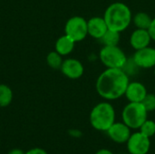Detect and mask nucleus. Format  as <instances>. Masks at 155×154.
Here are the masks:
<instances>
[{
    "mask_svg": "<svg viewBox=\"0 0 155 154\" xmlns=\"http://www.w3.org/2000/svg\"><path fill=\"white\" fill-rule=\"evenodd\" d=\"M123 122L132 130H138L148 119V112L142 103H130L122 112Z\"/></svg>",
    "mask_w": 155,
    "mask_h": 154,
    "instance_id": "20e7f679",
    "label": "nucleus"
},
{
    "mask_svg": "<svg viewBox=\"0 0 155 154\" xmlns=\"http://www.w3.org/2000/svg\"><path fill=\"white\" fill-rule=\"evenodd\" d=\"M152 20H153V18L150 16V15H148L145 12L136 13L133 17V22H134V25L136 26V28L145 29V30L149 29Z\"/></svg>",
    "mask_w": 155,
    "mask_h": 154,
    "instance_id": "2eb2a0df",
    "label": "nucleus"
},
{
    "mask_svg": "<svg viewBox=\"0 0 155 154\" xmlns=\"http://www.w3.org/2000/svg\"><path fill=\"white\" fill-rule=\"evenodd\" d=\"M68 133H69V135L71 137H74V138H80L83 135L82 132L79 131V130H77V129H72Z\"/></svg>",
    "mask_w": 155,
    "mask_h": 154,
    "instance_id": "b1692460",
    "label": "nucleus"
},
{
    "mask_svg": "<svg viewBox=\"0 0 155 154\" xmlns=\"http://www.w3.org/2000/svg\"><path fill=\"white\" fill-rule=\"evenodd\" d=\"M152 41L148 30L136 28L130 36V44L136 51L150 45Z\"/></svg>",
    "mask_w": 155,
    "mask_h": 154,
    "instance_id": "ddd939ff",
    "label": "nucleus"
},
{
    "mask_svg": "<svg viewBox=\"0 0 155 154\" xmlns=\"http://www.w3.org/2000/svg\"><path fill=\"white\" fill-rule=\"evenodd\" d=\"M74 45L75 42L66 34H64L56 40L54 48L58 54H60L62 56H64L70 54L73 52V50L74 49Z\"/></svg>",
    "mask_w": 155,
    "mask_h": 154,
    "instance_id": "4468645a",
    "label": "nucleus"
},
{
    "mask_svg": "<svg viewBox=\"0 0 155 154\" xmlns=\"http://www.w3.org/2000/svg\"><path fill=\"white\" fill-rule=\"evenodd\" d=\"M140 132L145 136L151 138L155 135V122L152 120H146L140 127Z\"/></svg>",
    "mask_w": 155,
    "mask_h": 154,
    "instance_id": "6ab92c4d",
    "label": "nucleus"
},
{
    "mask_svg": "<svg viewBox=\"0 0 155 154\" xmlns=\"http://www.w3.org/2000/svg\"><path fill=\"white\" fill-rule=\"evenodd\" d=\"M13 91L6 84H0V107L8 106L13 101Z\"/></svg>",
    "mask_w": 155,
    "mask_h": 154,
    "instance_id": "dca6fc26",
    "label": "nucleus"
},
{
    "mask_svg": "<svg viewBox=\"0 0 155 154\" xmlns=\"http://www.w3.org/2000/svg\"><path fill=\"white\" fill-rule=\"evenodd\" d=\"M148 31H149V34H150V35H151L152 40L155 41V17L154 18H153L152 23H151V25H150Z\"/></svg>",
    "mask_w": 155,
    "mask_h": 154,
    "instance_id": "4be33fe9",
    "label": "nucleus"
},
{
    "mask_svg": "<svg viewBox=\"0 0 155 154\" xmlns=\"http://www.w3.org/2000/svg\"><path fill=\"white\" fill-rule=\"evenodd\" d=\"M126 145L130 154H147L151 148V141L139 131L131 134Z\"/></svg>",
    "mask_w": 155,
    "mask_h": 154,
    "instance_id": "0eeeda50",
    "label": "nucleus"
},
{
    "mask_svg": "<svg viewBox=\"0 0 155 154\" xmlns=\"http://www.w3.org/2000/svg\"><path fill=\"white\" fill-rule=\"evenodd\" d=\"M25 154H48L44 149L42 148H33L31 150H29L28 152H26Z\"/></svg>",
    "mask_w": 155,
    "mask_h": 154,
    "instance_id": "5701e85b",
    "label": "nucleus"
},
{
    "mask_svg": "<svg viewBox=\"0 0 155 154\" xmlns=\"http://www.w3.org/2000/svg\"><path fill=\"white\" fill-rule=\"evenodd\" d=\"M143 105L146 109L148 113L155 111V94L154 93H147L144 99L142 102Z\"/></svg>",
    "mask_w": 155,
    "mask_h": 154,
    "instance_id": "412c9836",
    "label": "nucleus"
},
{
    "mask_svg": "<svg viewBox=\"0 0 155 154\" xmlns=\"http://www.w3.org/2000/svg\"><path fill=\"white\" fill-rule=\"evenodd\" d=\"M131 128L127 126L124 122L114 123L106 132L108 137L118 144L126 143L128 139L130 138L132 132Z\"/></svg>",
    "mask_w": 155,
    "mask_h": 154,
    "instance_id": "1a4fd4ad",
    "label": "nucleus"
},
{
    "mask_svg": "<svg viewBox=\"0 0 155 154\" xmlns=\"http://www.w3.org/2000/svg\"><path fill=\"white\" fill-rule=\"evenodd\" d=\"M130 83L129 76L119 68H106L96 80L97 93L106 101H114L124 95Z\"/></svg>",
    "mask_w": 155,
    "mask_h": 154,
    "instance_id": "f257e3e1",
    "label": "nucleus"
},
{
    "mask_svg": "<svg viewBox=\"0 0 155 154\" xmlns=\"http://www.w3.org/2000/svg\"><path fill=\"white\" fill-rule=\"evenodd\" d=\"M95 154H114L112 151H110L109 149H100L99 151H97Z\"/></svg>",
    "mask_w": 155,
    "mask_h": 154,
    "instance_id": "393cba45",
    "label": "nucleus"
},
{
    "mask_svg": "<svg viewBox=\"0 0 155 154\" xmlns=\"http://www.w3.org/2000/svg\"><path fill=\"white\" fill-rule=\"evenodd\" d=\"M88 34L94 39H101L108 31V25L104 17L94 16L87 21Z\"/></svg>",
    "mask_w": 155,
    "mask_h": 154,
    "instance_id": "9b49d317",
    "label": "nucleus"
},
{
    "mask_svg": "<svg viewBox=\"0 0 155 154\" xmlns=\"http://www.w3.org/2000/svg\"><path fill=\"white\" fill-rule=\"evenodd\" d=\"M133 59L139 68H153L155 66V48L149 45L147 47L136 50Z\"/></svg>",
    "mask_w": 155,
    "mask_h": 154,
    "instance_id": "6e6552de",
    "label": "nucleus"
},
{
    "mask_svg": "<svg viewBox=\"0 0 155 154\" xmlns=\"http://www.w3.org/2000/svg\"><path fill=\"white\" fill-rule=\"evenodd\" d=\"M104 18L110 30L123 32L133 21L131 9L127 5L122 2L111 4L105 10Z\"/></svg>",
    "mask_w": 155,
    "mask_h": 154,
    "instance_id": "f03ea898",
    "label": "nucleus"
},
{
    "mask_svg": "<svg viewBox=\"0 0 155 154\" xmlns=\"http://www.w3.org/2000/svg\"><path fill=\"white\" fill-rule=\"evenodd\" d=\"M60 70L64 76L73 80L82 77L84 72L83 64L75 58H68L64 60Z\"/></svg>",
    "mask_w": 155,
    "mask_h": 154,
    "instance_id": "9d476101",
    "label": "nucleus"
},
{
    "mask_svg": "<svg viewBox=\"0 0 155 154\" xmlns=\"http://www.w3.org/2000/svg\"><path fill=\"white\" fill-rule=\"evenodd\" d=\"M89 120L94 129L106 133L115 123V110L110 103L101 102L92 109Z\"/></svg>",
    "mask_w": 155,
    "mask_h": 154,
    "instance_id": "7ed1b4c3",
    "label": "nucleus"
},
{
    "mask_svg": "<svg viewBox=\"0 0 155 154\" xmlns=\"http://www.w3.org/2000/svg\"><path fill=\"white\" fill-rule=\"evenodd\" d=\"M154 75H155V70H154Z\"/></svg>",
    "mask_w": 155,
    "mask_h": 154,
    "instance_id": "bb28decb",
    "label": "nucleus"
},
{
    "mask_svg": "<svg viewBox=\"0 0 155 154\" xmlns=\"http://www.w3.org/2000/svg\"><path fill=\"white\" fill-rule=\"evenodd\" d=\"M64 34L73 39L75 43L83 41L88 35L87 21L80 15L72 16L65 23Z\"/></svg>",
    "mask_w": 155,
    "mask_h": 154,
    "instance_id": "423d86ee",
    "label": "nucleus"
},
{
    "mask_svg": "<svg viewBox=\"0 0 155 154\" xmlns=\"http://www.w3.org/2000/svg\"><path fill=\"white\" fill-rule=\"evenodd\" d=\"M64 60L62 58V55L58 54L55 50L53 52H50L46 56V63L49 67L52 69H60L62 66Z\"/></svg>",
    "mask_w": 155,
    "mask_h": 154,
    "instance_id": "a211bd4d",
    "label": "nucleus"
},
{
    "mask_svg": "<svg viewBox=\"0 0 155 154\" xmlns=\"http://www.w3.org/2000/svg\"><path fill=\"white\" fill-rule=\"evenodd\" d=\"M102 64L106 68L122 69L127 61L126 54L118 45H104L99 54Z\"/></svg>",
    "mask_w": 155,
    "mask_h": 154,
    "instance_id": "39448f33",
    "label": "nucleus"
},
{
    "mask_svg": "<svg viewBox=\"0 0 155 154\" xmlns=\"http://www.w3.org/2000/svg\"><path fill=\"white\" fill-rule=\"evenodd\" d=\"M148 93L146 87L139 82L129 83L124 96L130 103H142Z\"/></svg>",
    "mask_w": 155,
    "mask_h": 154,
    "instance_id": "f8f14e48",
    "label": "nucleus"
},
{
    "mask_svg": "<svg viewBox=\"0 0 155 154\" xmlns=\"http://www.w3.org/2000/svg\"><path fill=\"white\" fill-rule=\"evenodd\" d=\"M8 154H25V152H24L21 149H12Z\"/></svg>",
    "mask_w": 155,
    "mask_h": 154,
    "instance_id": "a878e982",
    "label": "nucleus"
},
{
    "mask_svg": "<svg viewBox=\"0 0 155 154\" xmlns=\"http://www.w3.org/2000/svg\"><path fill=\"white\" fill-rule=\"evenodd\" d=\"M100 40L104 45H118L120 42V32L108 29Z\"/></svg>",
    "mask_w": 155,
    "mask_h": 154,
    "instance_id": "f3484780",
    "label": "nucleus"
},
{
    "mask_svg": "<svg viewBox=\"0 0 155 154\" xmlns=\"http://www.w3.org/2000/svg\"><path fill=\"white\" fill-rule=\"evenodd\" d=\"M138 65L135 64V62L134 61L133 57L132 58H128L125 64L124 65V67L122 68L124 70V72L128 75H133V74H135L137 73V70H138Z\"/></svg>",
    "mask_w": 155,
    "mask_h": 154,
    "instance_id": "aec40b11",
    "label": "nucleus"
}]
</instances>
